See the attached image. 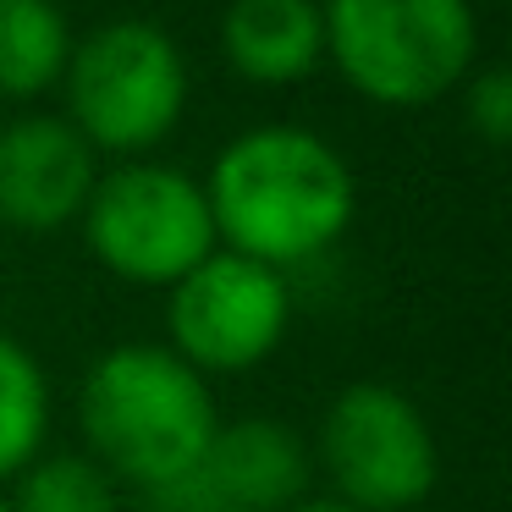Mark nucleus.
<instances>
[{
    "label": "nucleus",
    "instance_id": "nucleus-1",
    "mask_svg": "<svg viewBox=\"0 0 512 512\" xmlns=\"http://www.w3.org/2000/svg\"><path fill=\"white\" fill-rule=\"evenodd\" d=\"M204 204L226 254L270 270L325 254L353 226L358 188L336 144L309 127H248L215 155Z\"/></svg>",
    "mask_w": 512,
    "mask_h": 512
},
{
    "label": "nucleus",
    "instance_id": "nucleus-2",
    "mask_svg": "<svg viewBox=\"0 0 512 512\" xmlns=\"http://www.w3.org/2000/svg\"><path fill=\"white\" fill-rule=\"evenodd\" d=\"M78 424L89 457L138 490H166L199 468L221 424L210 380L160 342H122L100 353L78 391Z\"/></svg>",
    "mask_w": 512,
    "mask_h": 512
},
{
    "label": "nucleus",
    "instance_id": "nucleus-3",
    "mask_svg": "<svg viewBox=\"0 0 512 512\" xmlns=\"http://www.w3.org/2000/svg\"><path fill=\"white\" fill-rule=\"evenodd\" d=\"M320 17L342 83L391 111L452 94L479 50L468 0H320Z\"/></svg>",
    "mask_w": 512,
    "mask_h": 512
},
{
    "label": "nucleus",
    "instance_id": "nucleus-4",
    "mask_svg": "<svg viewBox=\"0 0 512 512\" xmlns=\"http://www.w3.org/2000/svg\"><path fill=\"white\" fill-rule=\"evenodd\" d=\"M67 122L94 155H144L188 105V61L160 23L122 17L83 34L67 56Z\"/></svg>",
    "mask_w": 512,
    "mask_h": 512
},
{
    "label": "nucleus",
    "instance_id": "nucleus-5",
    "mask_svg": "<svg viewBox=\"0 0 512 512\" xmlns=\"http://www.w3.org/2000/svg\"><path fill=\"white\" fill-rule=\"evenodd\" d=\"M78 221L89 237V254L133 287H171L204 254L221 248L210 204H204V182H193L177 166H155V160H127L116 171H100Z\"/></svg>",
    "mask_w": 512,
    "mask_h": 512
},
{
    "label": "nucleus",
    "instance_id": "nucleus-6",
    "mask_svg": "<svg viewBox=\"0 0 512 512\" xmlns=\"http://www.w3.org/2000/svg\"><path fill=\"white\" fill-rule=\"evenodd\" d=\"M314 452L331 496L358 512H408L441 479V452L424 408L386 380H353L336 391Z\"/></svg>",
    "mask_w": 512,
    "mask_h": 512
},
{
    "label": "nucleus",
    "instance_id": "nucleus-7",
    "mask_svg": "<svg viewBox=\"0 0 512 512\" xmlns=\"http://www.w3.org/2000/svg\"><path fill=\"white\" fill-rule=\"evenodd\" d=\"M292 325L287 276L243 254H204L182 281H171V353L188 369L243 375L265 364Z\"/></svg>",
    "mask_w": 512,
    "mask_h": 512
},
{
    "label": "nucleus",
    "instance_id": "nucleus-8",
    "mask_svg": "<svg viewBox=\"0 0 512 512\" xmlns=\"http://www.w3.org/2000/svg\"><path fill=\"white\" fill-rule=\"evenodd\" d=\"M309 490V446L281 419L215 424L188 479L155 490V512H287Z\"/></svg>",
    "mask_w": 512,
    "mask_h": 512
},
{
    "label": "nucleus",
    "instance_id": "nucleus-9",
    "mask_svg": "<svg viewBox=\"0 0 512 512\" xmlns=\"http://www.w3.org/2000/svg\"><path fill=\"white\" fill-rule=\"evenodd\" d=\"M100 160L67 116H17L0 127V221L12 232H61L83 215Z\"/></svg>",
    "mask_w": 512,
    "mask_h": 512
},
{
    "label": "nucleus",
    "instance_id": "nucleus-10",
    "mask_svg": "<svg viewBox=\"0 0 512 512\" xmlns=\"http://www.w3.org/2000/svg\"><path fill=\"white\" fill-rule=\"evenodd\" d=\"M221 50L248 83H303L325 61L320 0H232L221 17Z\"/></svg>",
    "mask_w": 512,
    "mask_h": 512
},
{
    "label": "nucleus",
    "instance_id": "nucleus-11",
    "mask_svg": "<svg viewBox=\"0 0 512 512\" xmlns=\"http://www.w3.org/2000/svg\"><path fill=\"white\" fill-rule=\"evenodd\" d=\"M72 56V28L56 0H0V100L56 89Z\"/></svg>",
    "mask_w": 512,
    "mask_h": 512
},
{
    "label": "nucleus",
    "instance_id": "nucleus-12",
    "mask_svg": "<svg viewBox=\"0 0 512 512\" xmlns=\"http://www.w3.org/2000/svg\"><path fill=\"white\" fill-rule=\"evenodd\" d=\"M50 435V380L17 336L0 331V479H17Z\"/></svg>",
    "mask_w": 512,
    "mask_h": 512
},
{
    "label": "nucleus",
    "instance_id": "nucleus-13",
    "mask_svg": "<svg viewBox=\"0 0 512 512\" xmlns=\"http://www.w3.org/2000/svg\"><path fill=\"white\" fill-rule=\"evenodd\" d=\"M12 512H122L116 479L89 452H39L6 490Z\"/></svg>",
    "mask_w": 512,
    "mask_h": 512
},
{
    "label": "nucleus",
    "instance_id": "nucleus-14",
    "mask_svg": "<svg viewBox=\"0 0 512 512\" xmlns=\"http://www.w3.org/2000/svg\"><path fill=\"white\" fill-rule=\"evenodd\" d=\"M468 127H474L490 149H501L512 138V78H507V67H485V72L468 78Z\"/></svg>",
    "mask_w": 512,
    "mask_h": 512
},
{
    "label": "nucleus",
    "instance_id": "nucleus-15",
    "mask_svg": "<svg viewBox=\"0 0 512 512\" xmlns=\"http://www.w3.org/2000/svg\"><path fill=\"white\" fill-rule=\"evenodd\" d=\"M287 512H358V507H347L342 496H303V501H292Z\"/></svg>",
    "mask_w": 512,
    "mask_h": 512
},
{
    "label": "nucleus",
    "instance_id": "nucleus-16",
    "mask_svg": "<svg viewBox=\"0 0 512 512\" xmlns=\"http://www.w3.org/2000/svg\"><path fill=\"white\" fill-rule=\"evenodd\" d=\"M0 512H12V501H6V490H0Z\"/></svg>",
    "mask_w": 512,
    "mask_h": 512
}]
</instances>
